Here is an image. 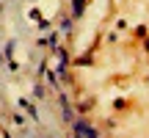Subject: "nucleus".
Masks as SVG:
<instances>
[{
	"instance_id": "f257e3e1",
	"label": "nucleus",
	"mask_w": 149,
	"mask_h": 138,
	"mask_svg": "<svg viewBox=\"0 0 149 138\" xmlns=\"http://www.w3.org/2000/svg\"><path fill=\"white\" fill-rule=\"evenodd\" d=\"M72 133H74V135H86V138H97V135H100L88 122H83V119H77V122L72 124Z\"/></svg>"
},
{
	"instance_id": "f03ea898",
	"label": "nucleus",
	"mask_w": 149,
	"mask_h": 138,
	"mask_svg": "<svg viewBox=\"0 0 149 138\" xmlns=\"http://www.w3.org/2000/svg\"><path fill=\"white\" fill-rule=\"evenodd\" d=\"M86 8V0H72V20H80Z\"/></svg>"
},
{
	"instance_id": "7ed1b4c3",
	"label": "nucleus",
	"mask_w": 149,
	"mask_h": 138,
	"mask_svg": "<svg viewBox=\"0 0 149 138\" xmlns=\"http://www.w3.org/2000/svg\"><path fill=\"white\" fill-rule=\"evenodd\" d=\"M19 108H25V111L31 113V119H33V122H39V113H36V108H33L28 100H19Z\"/></svg>"
},
{
	"instance_id": "20e7f679",
	"label": "nucleus",
	"mask_w": 149,
	"mask_h": 138,
	"mask_svg": "<svg viewBox=\"0 0 149 138\" xmlns=\"http://www.w3.org/2000/svg\"><path fill=\"white\" fill-rule=\"evenodd\" d=\"M61 31H64V33L72 31V17H64V20H61Z\"/></svg>"
},
{
	"instance_id": "39448f33",
	"label": "nucleus",
	"mask_w": 149,
	"mask_h": 138,
	"mask_svg": "<svg viewBox=\"0 0 149 138\" xmlns=\"http://www.w3.org/2000/svg\"><path fill=\"white\" fill-rule=\"evenodd\" d=\"M47 83H50V86H61V83H58V75H55V72H47Z\"/></svg>"
},
{
	"instance_id": "423d86ee",
	"label": "nucleus",
	"mask_w": 149,
	"mask_h": 138,
	"mask_svg": "<svg viewBox=\"0 0 149 138\" xmlns=\"http://www.w3.org/2000/svg\"><path fill=\"white\" fill-rule=\"evenodd\" d=\"M33 97H39V100H42V97H44V89H42V86H39V83L33 86Z\"/></svg>"
},
{
	"instance_id": "0eeeda50",
	"label": "nucleus",
	"mask_w": 149,
	"mask_h": 138,
	"mask_svg": "<svg viewBox=\"0 0 149 138\" xmlns=\"http://www.w3.org/2000/svg\"><path fill=\"white\" fill-rule=\"evenodd\" d=\"M14 124H17V127H22V124H25V119H22L19 113H14Z\"/></svg>"
},
{
	"instance_id": "6e6552de",
	"label": "nucleus",
	"mask_w": 149,
	"mask_h": 138,
	"mask_svg": "<svg viewBox=\"0 0 149 138\" xmlns=\"http://www.w3.org/2000/svg\"><path fill=\"white\" fill-rule=\"evenodd\" d=\"M144 50H146V53H149V39H146V42H144Z\"/></svg>"
},
{
	"instance_id": "1a4fd4ad",
	"label": "nucleus",
	"mask_w": 149,
	"mask_h": 138,
	"mask_svg": "<svg viewBox=\"0 0 149 138\" xmlns=\"http://www.w3.org/2000/svg\"><path fill=\"white\" fill-rule=\"evenodd\" d=\"M0 64H3V55H0Z\"/></svg>"
}]
</instances>
